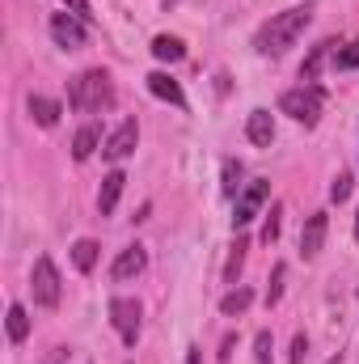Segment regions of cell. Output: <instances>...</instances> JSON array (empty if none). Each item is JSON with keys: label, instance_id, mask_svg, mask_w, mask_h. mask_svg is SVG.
I'll return each mask as SVG.
<instances>
[{"label": "cell", "instance_id": "24", "mask_svg": "<svg viewBox=\"0 0 359 364\" xmlns=\"http://www.w3.org/2000/svg\"><path fill=\"white\" fill-rule=\"evenodd\" d=\"M241 161H224V195H237V191H245L241 186Z\"/></svg>", "mask_w": 359, "mask_h": 364}, {"label": "cell", "instance_id": "17", "mask_svg": "<svg viewBox=\"0 0 359 364\" xmlns=\"http://www.w3.org/2000/svg\"><path fill=\"white\" fill-rule=\"evenodd\" d=\"M97 140H101V136H97V127H81V132H77V136H72V157H77V161H89L93 157V149H97Z\"/></svg>", "mask_w": 359, "mask_h": 364}, {"label": "cell", "instance_id": "15", "mask_svg": "<svg viewBox=\"0 0 359 364\" xmlns=\"http://www.w3.org/2000/svg\"><path fill=\"white\" fill-rule=\"evenodd\" d=\"M30 114H34V123H38V127H55L64 110H60V102H55V97L34 93V97H30Z\"/></svg>", "mask_w": 359, "mask_h": 364}, {"label": "cell", "instance_id": "4", "mask_svg": "<svg viewBox=\"0 0 359 364\" xmlns=\"http://www.w3.org/2000/svg\"><path fill=\"white\" fill-rule=\"evenodd\" d=\"M30 292H34V305H43V309H55V305H60L64 284H60V272H55V263H51L47 255H38V259H34V272H30Z\"/></svg>", "mask_w": 359, "mask_h": 364}, {"label": "cell", "instance_id": "18", "mask_svg": "<svg viewBox=\"0 0 359 364\" xmlns=\"http://www.w3.org/2000/svg\"><path fill=\"white\" fill-rule=\"evenodd\" d=\"M97 250H101V246H97L93 237H81V242L72 246V263H77V272H93V267H97Z\"/></svg>", "mask_w": 359, "mask_h": 364}, {"label": "cell", "instance_id": "6", "mask_svg": "<svg viewBox=\"0 0 359 364\" xmlns=\"http://www.w3.org/2000/svg\"><path fill=\"white\" fill-rule=\"evenodd\" d=\"M267 195H270V182L263 178H254V182H245V191L237 195V212H233V229H245L258 212H263V203H267Z\"/></svg>", "mask_w": 359, "mask_h": 364}, {"label": "cell", "instance_id": "23", "mask_svg": "<svg viewBox=\"0 0 359 364\" xmlns=\"http://www.w3.org/2000/svg\"><path fill=\"white\" fill-rule=\"evenodd\" d=\"M279 229H283V203H275L267 212V225H263V242H267V246L279 237Z\"/></svg>", "mask_w": 359, "mask_h": 364}, {"label": "cell", "instance_id": "27", "mask_svg": "<svg viewBox=\"0 0 359 364\" xmlns=\"http://www.w3.org/2000/svg\"><path fill=\"white\" fill-rule=\"evenodd\" d=\"M270 331H258V339H254V360L258 364H270Z\"/></svg>", "mask_w": 359, "mask_h": 364}, {"label": "cell", "instance_id": "30", "mask_svg": "<svg viewBox=\"0 0 359 364\" xmlns=\"http://www.w3.org/2000/svg\"><path fill=\"white\" fill-rule=\"evenodd\" d=\"M233 348H237V339H233V335H224V343H220V360H228V356H233Z\"/></svg>", "mask_w": 359, "mask_h": 364}, {"label": "cell", "instance_id": "9", "mask_svg": "<svg viewBox=\"0 0 359 364\" xmlns=\"http://www.w3.org/2000/svg\"><path fill=\"white\" fill-rule=\"evenodd\" d=\"M326 229H330V216H326V212H313V216L304 220V233H300V255H304V259H317V255H321Z\"/></svg>", "mask_w": 359, "mask_h": 364}, {"label": "cell", "instance_id": "25", "mask_svg": "<svg viewBox=\"0 0 359 364\" xmlns=\"http://www.w3.org/2000/svg\"><path fill=\"white\" fill-rule=\"evenodd\" d=\"M283 279H287V267L275 263V272H270V288H267V305H279V296H283Z\"/></svg>", "mask_w": 359, "mask_h": 364}, {"label": "cell", "instance_id": "5", "mask_svg": "<svg viewBox=\"0 0 359 364\" xmlns=\"http://www.w3.org/2000/svg\"><path fill=\"white\" fill-rule=\"evenodd\" d=\"M110 322H114L118 339H123L127 348H136V339H140V301L114 296V301H110Z\"/></svg>", "mask_w": 359, "mask_h": 364}, {"label": "cell", "instance_id": "1", "mask_svg": "<svg viewBox=\"0 0 359 364\" xmlns=\"http://www.w3.org/2000/svg\"><path fill=\"white\" fill-rule=\"evenodd\" d=\"M309 21H313V4H296V9H287V13H275L267 26L258 30L254 47H258L263 55H283V51L304 34Z\"/></svg>", "mask_w": 359, "mask_h": 364}, {"label": "cell", "instance_id": "26", "mask_svg": "<svg viewBox=\"0 0 359 364\" xmlns=\"http://www.w3.org/2000/svg\"><path fill=\"white\" fill-rule=\"evenodd\" d=\"M330 199L334 203H347L351 199V174H338V178L330 182Z\"/></svg>", "mask_w": 359, "mask_h": 364}, {"label": "cell", "instance_id": "7", "mask_svg": "<svg viewBox=\"0 0 359 364\" xmlns=\"http://www.w3.org/2000/svg\"><path fill=\"white\" fill-rule=\"evenodd\" d=\"M51 38H55L60 47L77 51V47H85L89 30H85V21H81L77 13H51Z\"/></svg>", "mask_w": 359, "mask_h": 364}, {"label": "cell", "instance_id": "20", "mask_svg": "<svg viewBox=\"0 0 359 364\" xmlns=\"http://www.w3.org/2000/svg\"><path fill=\"white\" fill-rule=\"evenodd\" d=\"M26 335H30V314H26V305H9V339L21 343Z\"/></svg>", "mask_w": 359, "mask_h": 364}, {"label": "cell", "instance_id": "2", "mask_svg": "<svg viewBox=\"0 0 359 364\" xmlns=\"http://www.w3.org/2000/svg\"><path fill=\"white\" fill-rule=\"evenodd\" d=\"M106 102H110V77H106L101 68L81 73V77L68 85V106H72V110H101Z\"/></svg>", "mask_w": 359, "mask_h": 364}, {"label": "cell", "instance_id": "3", "mask_svg": "<svg viewBox=\"0 0 359 364\" xmlns=\"http://www.w3.org/2000/svg\"><path fill=\"white\" fill-rule=\"evenodd\" d=\"M321 106H326V93L317 90V85H300V90H287L283 97H279V110L292 114V119L304 123V127H317Z\"/></svg>", "mask_w": 359, "mask_h": 364}, {"label": "cell", "instance_id": "22", "mask_svg": "<svg viewBox=\"0 0 359 364\" xmlns=\"http://www.w3.org/2000/svg\"><path fill=\"white\" fill-rule=\"evenodd\" d=\"M334 68H343V73L359 68V38H355V43H347L343 51H334Z\"/></svg>", "mask_w": 359, "mask_h": 364}, {"label": "cell", "instance_id": "16", "mask_svg": "<svg viewBox=\"0 0 359 364\" xmlns=\"http://www.w3.org/2000/svg\"><path fill=\"white\" fill-rule=\"evenodd\" d=\"M153 55L161 64H178L182 55H186V47H182V38H174V34H157L153 38Z\"/></svg>", "mask_w": 359, "mask_h": 364}, {"label": "cell", "instance_id": "31", "mask_svg": "<svg viewBox=\"0 0 359 364\" xmlns=\"http://www.w3.org/2000/svg\"><path fill=\"white\" fill-rule=\"evenodd\" d=\"M355 242H359V216H355Z\"/></svg>", "mask_w": 359, "mask_h": 364}, {"label": "cell", "instance_id": "21", "mask_svg": "<svg viewBox=\"0 0 359 364\" xmlns=\"http://www.w3.org/2000/svg\"><path fill=\"white\" fill-rule=\"evenodd\" d=\"M245 250H250V246H245V237H237V246L228 250V263H224V279H228V284H233V279H237V272H241V263H245Z\"/></svg>", "mask_w": 359, "mask_h": 364}, {"label": "cell", "instance_id": "14", "mask_svg": "<svg viewBox=\"0 0 359 364\" xmlns=\"http://www.w3.org/2000/svg\"><path fill=\"white\" fill-rule=\"evenodd\" d=\"M330 51H334V38H326V43H317V47L309 51V60L300 64V85H313V81H317V73H321V64L330 60Z\"/></svg>", "mask_w": 359, "mask_h": 364}, {"label": "cell", "instance_id": "28", "mask_svg": "<svg viewBox=\"0 0 359 364\" xmlns=\"http://www.w3.org/2000/svg\"><path fill=\"white\" fill-rule=\"evenodd\" d=\"M304 352H309V339H304V335H296V339H292V356H287V364H300V360H304Z\"/></svg>", "mask_w": 359, "mask_h": 364}, {"label": "cell", "instance_id": "11", "mask_svg": "<svg viewBox=\"0 0 359 364\" xmlns=\"http://www.w3.org/2000/svg\"><path fill=\"white\" fill-rule=\"evenodd\" d=\"M144 263H148V255H144V246H127L118 259H114V267H110V275L114 279H136V275L144 272Z\"/></svg>", "mask_w": 359, "mask_h": 364}, {"label": "cell", "instance_id": "29", "mask_svg": "<svg viewBox=\"0 0 359 364\" xmlns=\"http://www.w3.org/2000/svg\"><path fill=\"white\" fill-rule=\"evenodd\" d=\"M64 4H68V9H72V13H77L81 21H93V13H89V0H64Z\"/></svg>", "mask_w": 359, "mask_h": 364}, {"label": "cell", "instance_id": "10", "mask_svg": "<svg viewBox=\"0 0 359 364\" xmlns=\"http://www.w3.org/2000/svg\"><path fill=\"white\" fill-rule=\"evenodd\" d=\"M123 186H127V174H123V170H114V174L101 178V191H97V212H101V216H110V212L118 208Z\"/></svg>", "mask_w": 359, "mask_h": 364}, {"label": "cell", "instance_id": "8", "mask_svg": "<svg viewBox=\"0 0 359 364\" xmlns=\"http://www.w3.org/2000/svg\"><path fill=\"white\" fill-rule=\"evenodd\" d=\"M136 140H140V127H136V119H123V123H118V132L106 140V149H101V153H106L110 161H127V157L136 153Z\"/></svg>", "mask_w": 359, "mask_h": 364}, {"label": "cell", "instance_id": "19", "mask_svg": "<svg viewBox=\"0 0 359 364\" xmlns=\"http://www.w3.org/2000/svg\"><path fill=\"white\" fill-rule=\"evenodd\" d=\"M254 305V292L250 288H233L224 301H220V314H228V318H237V314H245Z\"/></svg>", "mask_w": 359, "mask_h": 364}, {"label": "cell", "instance_id": "12", "mask_svg": "<svg viewBox=\"0 0 359 364\" xmlns=\"http://www.w3.org/2000/svg\"><path fill=\"white\" fill-rule=\"evenodd\" d=\"M245 136H250L258 149H270V140H275V119H270V110H250Z\"/></svg>", "mask_w": 359, "mask_h": 364}, {"label": "cell", "instance_id": "13", "mask_svg": "<svg viewBox=\"0 0 359 364\" xmlns=\"http://www.w3.org/2000/svg\"><path fill=\"white\" fill-rule=\"evenodd\" d=\"M144 81H148V93H153V97L174 102V106H186V93H182V85L174 81V77H165V73H148Z\"/></svg>", "mask_w": 359, "mask_h": 364}]
</instances>
